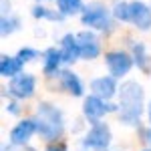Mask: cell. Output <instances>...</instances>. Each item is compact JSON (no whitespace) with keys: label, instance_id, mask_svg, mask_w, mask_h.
Segmentation results:
<instances>
[{"label":"cell","instance_id":"obj_1","mask_svg":"<svg viewBox=\"0 0 151 151\" xmlns=\"http://www.w3.org/2000/svg\"><path fill=\"white\" fill-rule=\"evenodd\" d=\"M145 91L137 81H125L119 87V121L127 127L139 125V119L145 111L143 107Z\"/></svg>","mask_w":151,"mask_h":151},{"label":"cell","instance_id":"obj_2","mask_svg":"<svg viewBox=\"0 0 151 151\" xmlns=\"http://www.w3.org/2000/svg\"><path fill=\"white\" fill-rule=\"evenodd\" d=\"M35 121H36V135L42 137L45 141H48V143L60 139V135L65 133V117H63V111L52 103L42 101V103L36 105Z\"/></svg>","mask_w":151,"mask_h":151},{"label":"cell","instance_id":"obj_3","mask_svg":"<svg viewBox=\"0 0 151 151\" xmlns=\"http://www.w3.org/2000/svg\"><path fill=\"white\" fill-rule=\"evenodd\" d=\"M111 141H113L111 127L105 121H97V123L91 125L87 135L81 139V147L85 151H109L111 149Z\"/></svg>","mask_w":151,"mask_h":151},{"label":"cell","instance_id":"obj_4","mask_svg":"<svg viewBox=\"0 0 151 151\" xmlns=\"http://www.w3.org/2000/svg\"><path fill=\"white\" fill-rule=\"evenodd\" d=\"M6 91H8V95H10L12 99H16V101H26V99H30L36 91L35 75H30V73H20V75L12 77L10 81H8Z\"/></svg>","mask_w":151,"mask_h":151},{"label":"cell","instance_id":"obj_5","mask_svg":"<svg viewBox=\"0 0 151 151\" xmlns=\"http://www.w3.org/2000/svg\"><path fill=\"white\" fill-rule=\"evenodd\" d=\"M81 22L85 26H91L97 30H111V18H109V10L103 4L93 2L89 6H85L81 12Z\"/></svg>","mask_w":151,"mask_h":151},{"label":"cell","instance_id":"obj_6","mask_svg":"<svg viewBox=\"0 0 151 151\" xmlns=\"http://www.w3.org/2000/svg\"><path fill=\"white\" fill-rule=\"evenodd\" d=\"M133 63L135 60L129 57L127 52H123V50H113V52H107L105 55V65L109 69V75H113L115 79H123L129 70H131Z\"/></svg>","mask_w":151,"mask_h":151},{"label":"cell","instance_id":"obj_7","mask_svg":"<svg viewBox=\"0 0 151 151\" xmlns=\"http://www.w3.org/2000/svg\"><path fill=\"white\" fill-rule=\"evenodd\" d=\"M83 117L93 125L97 121H103V117L109 113V101H105L101 97H97V95H89V97H85L83 99Z\"/></svg>","mask_w":151,"mask_h":151},{"label":"cell","instance_id":"obj_8","mask_svg":"<svg viewBox=\"0 0 151 151\" xmlns=\"http://www.w3.org/2000/svg\"><path fill=\"white\" fill-rule=\"evenodd\" d=\"M89 89L91 93L101 97L105 101H111L113 97L119 95V87H117V79L113 75H103V77H97L89 83Z\"/></svg>","mask_w":151,"mask_h":151},{"label":"cell","instance_id":"obj_9","mask_svg":"<svg viewBox=\"0 0 151 151\" xmlns=\"http://www.w3.org/2000/svg\"><path fill=\"white\" fill-rule=\"evenodd\" d=\"M77 40H79V48H81V58L85 60H93L101 55V40L99 36L91 32V30H81L77 35Z\"/></svg>","mask_w":151,"mask_h":151},{"label":"cell","instance_id":"obj_10","mask_svg":"<svg viewBox=\"0 0 151 151\" xmlns=\"http://www.w3.org/2000/svg\"><path fill=\"white\" fill-rule=\"evenodd\" d=\"M35 133H36L35 117H32V119H22V121H18V123L10 129V143L22 147V145H26L28 141L32 139Z\"/></svg>","mask_w":151,"mask_h":151},{"label":"cell","instance_id":"obj_11","mask_svg":"<svg viewBox=\"0 0 151 151\" xmlns=\"http://www.w3.org/2000/svg\"><path fill=\"white\" fill-rule=\"evenodd\" d=\"M58 81H60V89L67 91L73 97H83L85 95V87H83V81L79 79L77 73H73L70 69H63L58 70Z\"/></svg>","mask_w":151,"mask_h":151},{"label":"cell","instance_id":"obj_12","mask_svg":"<svg viewBox=\"0 0 151 151\" xmlns=\"http://www.w3.org/2000/svg\"><path fill=\"white\" fill-rule=\"evenodd\" d=\"M60 57H63L65 65H73L75 60L81 58V48H79L77 35H65L60 38Z\"/></svg>","mask_w":151,"mask_h":151},{"label":"cell","instance_id":"obj_13","mask_svg":"<svg viewBox=\"0 0 151 151\" xmlns=\"http://www.w3.org/2000/svg\"><path fill=\"white\" fill-rule=\"evenodd\" d=\"M129 22H133L139 30L151 28V10L143 2L133 0V2H131V20H129Z\"/></svg>","mask_w":151,"mask_h":151},{"label":"cell","instance_id":"obj_14","mask_svg":"<svg viewBox=\"0 0 151 151\" xmlns=\"http://www.w3.org/2000/svg\"><path fill=\"white\" fill-rule=\"evenodd\" d=\"M60 65H63V57H60V48L50 47L45 50V63H42V73L47 77H57L58 70H60Z\"/></svg>","mask_w":151,"mask_h":151},{"label":"cell","instance_id":"obj_15","mask_svg":"<svg viewBox=\"0 0 151 151\" xmlns=\"http://www.w3.org/2000/svg\"><path fill=\"white\" fill-rule=\"evenodd\" d=\"M22 65L24 63L18 57L2 55V58H0V75L4 79H12V77H16V75L22 73Z\"/></svg>","mask_w":151,"mask_h":151},{"label":"cell","instance_id":"obj_16","mask_svg":"<svg viewBox=\"0 0 151 151\" xmlns=\"http://www.w3.org/2000/svg\"><path fill=\"white\" fill-rule=\"evenodd\" d=\"M57 8L63 16H73L83 12V0H57Z\"/></svg>","mask_w":151,"mask_h":151},{"label":"cell","instance_id":"obj_17","mask_svg":"<svg viewBox=\"0 0 151 151\" xmlns=\"http://www.w3.org/2000/svg\"><path fill=\"white\" fill-rule=\"evenodd\" d=\"M133 60L137 63V67H139L141 70H149V65H151V58L149 55L145 52V47L141 45V42H137V45H133Z\"/></svg>","mask_w":151,"mask_h":151},{"label":"cell","instance_id":"obj_18","mask_svg":"<svg viewBox=\"0 0 151 151\" xmlns=\"http://www.w3.org/2000/svg\"><path fill=\"white\" fill-rule=\"evenodd\" d=\"M113 16L121 22H129L131 20V2H117L113 6Z\"/></svg>","mask_w":151,"mask_h":151},{"label":"cell","instance_id":"obj_19","mask_svg":"<svg viewBox=\"0 0 151 151\" xmlns=\"http://www.w3.org/2000/svg\"><path fill=\"white\" fill-rule=\"evenodd\" d=\"M0 24H2V28H0V32H2V36L6 35H12L14 30H18V18H8L6 14L2 16V20H0Z\"/></svg>","mask_w":151,"mask_h":151},{"label":"cell","instance_id":"obj_20","mask_svg":"<svg viewBox=\"0 0 151 151\" xmlns=\"http://www.w3.org/2000/svg\"><path fill=\"white\" fill-rule=\"evenodd\" d=\"M16 57L20 58L22 63H30V60H35V58L38 57V52H36L35 48H30V47H24V48L18 50V55H16Z\"/></svg>","mask_w":151,"mask_h":151},{"label":"cell","instance_id":"obj_21","mask_svg":"<svg viewBox=\"0 0 151 151\" xmlns=\"http://www.w3.org/2000/svg\"><path fill=\"white\" fill-rule=\"evenodd\" d=\"M139 133H141V141L145 143V147L151 149V125H149V127H143Z\"/></svg>","mask_w":151,"mask_h":151},{"label":"cell","instance_id":"obj_22","mask_svg":"<svg viewBox=\"0 0 151 151\" xmlns=\"http://www.w3.org/2000/svg\"><path fill=\"white\" fill-rule=\"evenodd\" d=\"M48 14H50V10L45 8V6H35L32 8V16L35 18H48Z\"/></svg>","mask_w":151,"mask_h":151},{"label":"cell","instance_id":"obj_23","mask_svg":"<svg viewBox=\"0 0 151 151\" xmlns=\"http://www.w3.org/2000/svg\"><path fill=\"white\" fill-rule=\"evenodd\" d=\"M47 151H69V149H67V145L60 143V141H50L48 147H47Z\"/></svg>","mask_w":151,"mask_h":151},{"label":"cell","instance_id":"obj_24","mask_svg":"<svg viewBox=\"0 0 151 151\" xmlns=\"http://www.w3.org/2000/svg\"><path fill=\"white\" fill-rule=\"evenodd\" d=\"M6 111H8L10 115H20V107H18V103H16V99L6 105Z\"/></svg>","mask_w":151,"mask_h":151},{"label":"cell","instance_id":"obj_25","mask_svg":"<svg viewBox=\"0 0 151 151\" xmlns=\"http://www.w3.org/2000/svg\"><path fill=\"white\" fill-rule=\"evenodd\" d=\"M147 119H149V123H151V101H149V105H147Z\"/></svg>","mask_w":151,"mask_h":151},{"label":"cell","instance_id":"obj_26","mask_svg":"<svg viewBox=\"0 0 151 151\" xmlns=\"http://www.w3.org/2000/svg\"><path fill=\"white\" fill-rule=\"evenodd\" d=\"M143 151H151V149H143Z\"/></svg>","mask_w":151,"mask_h":151}]
</instances>
